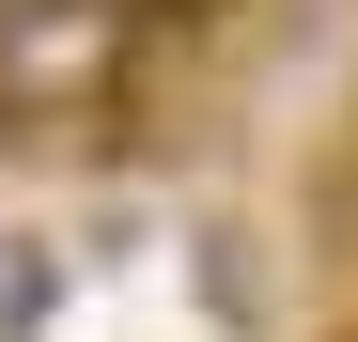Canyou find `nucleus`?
Here are the masks:
<instances>
[{"mask_svg": "<svg viewBox=\"0 0 358 342\" xmlns=\"http://www.w3.org/2000/svg\"><path fill=\"white\" fill-rule=\"evenodd\" d=\"M141 63V0H0V125H78Z\"/></svg>", "mask_w": 358, "mask_h": 342, "instance_id": "nucleus-1", "label": "nucleus"}, {"mask_svg": "<svg viewBox=\"0 0 358 342\" xmlns=\"http://www.w3.org/2000/svg\"><path fill=\"white\" fill-rule=\"evenodd\" d=\"M47 311H63V265H47V234H0V342H31Z\"/></svg>", "mask_w": 358, "mask_h": 342, "instance_id": "nucleus-2", "label": "nucleus"}]
</instances>
